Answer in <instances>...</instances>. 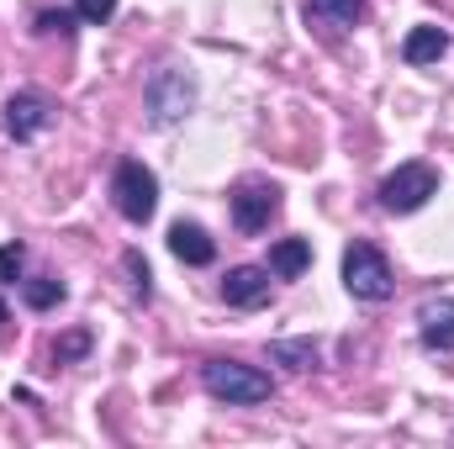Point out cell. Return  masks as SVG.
Masks as SVG:
<instances>
[{
  "instance_id": "6da1fadb",
  "label": "cell",
  "mask_w": 454,
  "mask_h": 449,
  "mask_svg": "<svg viewBox=\"0 0 454 449\" xmlns=\"http://www.w3.org/2000/svg\"><path fill=\"white\" fill-rule=\"evenodd\" d=\"M201 386H207V397H217L227 407H248V402H264L275 391L270 375L243 365V359H207L201 365Z\"/></svg>"
},
{
  "instance_id": "7a4b0ae2",
  "label": "cell",
  "mask_w": 454,
  "mask_h": 449,
  "mask_svg": "<svg viewBox=\"0 0 454 449\" xmlns=\"http://www.w3.org/2000/svg\"><path fill=\"white\" fill-rule=\"evenodd\" d=\"M343 286H348V296H359V302H386V296L396 291L391 264H386V254H380L375 243H348V248H343Z\"/></svg>"
},
{
  "instance_id": "3957f363",
  "label": "cell",
  "mask_w": 454,
  "mask_h": 449,
  "mask_svg": "<svg viewBox=\"0 0 454 449\" xmlns=\"http://www.w3.org/2000/svg\"><path fill=\"white\" fill-rule=\"evenodd\" d=\"M191 106H196V80H191V69L164 64V69L148 80V116H153V127H175L180 116H191Z\"/></svg>"
},
{
  "instance_id": "277c9868",
  "label": "cell",
  "mask_w": 454,
  "mask_h": 449,
  "mask_svg": "<svg viewBox=\"0 0 454 449\" xmlns=\"http://www.w3.org/2000/svg\"><path fill=\"white\" fill-rule=\"evenodd\" d=\"M112 201H116V212H121L127 223H148V217H153V207H159V180H153V169H148V164H137V159L116 164Z\"/></svg>"
},
{
  "instance_id": "5b68a950",
  "label": "cell",
  "mask_w": 454,
  "mask_h": 449,
  "mask_svg": "<svg viewBox=\"0 0 454 449\" xmlns=\"http://www.w3.org/2000/svg\"><path fill=\"white\" fill-rule=\"evenodd\" d=\"M428 196H439V169L434 164H402L380 180V207L386 212H418V207H428Z\"/></svg>"
},
{
  "instance_id": "8992f818",
  "label": "cell",
  "mask_w": 454,
  "mask_h": 449,
  "mask_svg": "<svg viewBox=\"0 0 454 449\" xmlns=\"http://www.w3.org/2000/svg\"><path fill=\"white\" fill-rule=\"evenodd\" d=\"M275 212H280V191L275 185H264V180L238 185V196H232V223H238V232H264Z\"/></svg>"
},
{
  "instance_id": "52a82bcc",
  "label": "cell",
  "mask_w": 454,
  "mask_h": 449,
  "mask_svg": "<svg viewBox=\"0 0 454 449\" xmlns=\"http://www.w3.org/2000/svg\"><path fill=\"white\" fill-rule=\"evenodd\" d=\"M48 127H53V101H48V96L21 91V96L5 101V132H11V138H37V132H48Z\"/></svg>"
},
{
  "instance_id": "ba28073f",
  "label": "cell",
  "mask_w": 454,
  "mask_h": 449,
  "mask_svg": "<svg viewBox=\"0 0 454 449\" xmlns=\"http://www.w3.org/2000/svg\"><path fill=\"white\" fill-rule=\"evenodd\" d=\"M270 291H275L270 264H238V270H227V280H223L227 307H264Z\"/></svg>"
},
{
  "instance_id": "9c48e42d",
  "label": "cell",
  "mask_w": 454,
  "mask_h": 449,
  "mask_svg": "<svg viewBox=\"0 0 454 449\" xmlns=\"http://www.w3.org/2000/svg\"><path fill=\"white\" fill-rule=\"evenodd\" d=\"M418 334H423L428 349L450 354V349H454V302H450V296H439V302H423V307H418Z\"/></svg>"
},
{
  "instance_id": "30bf717a",
  "label": "cell",
  "mask_w": 454,
  "mask_h": 449,
  "mask_svg": "<svg viewBox=\"0 0 454 449\" xmlns=\"http://www.w3.org/2000/svg\"><path fill=\"white\" fill-rule=\"evenodd\" d=\"M169 254H175L180 264H212V259H217V243L207 238V227L175 223L169 227Z\"/></svg>"
},
{
  "instance_id": "8fae6325",
  "label": "cell",
  "mask_w": 454,
  "mask_h": 449,
  "mask_svg": "<svg viewBox=\"0 0 454 449\" xmlns=\"http://www.w3.org/2000/svg\"><path fill=\"white\" fill-rule=\"evenodd\" d=\"M364 16V0H307V21L323 32H348Z\"/></svg>"
},
{
  "instance_id": "7c38bea8",
  "label": "cell",
  "mask_w": 454,
  "mask_h": 449,
  "mask_svg": "<svg viewBox=\"0 0 454 449\" xmlns=\"http://www.w3.org/2000/svg\"><path fill=\"white\" fill-rule=\"evenodd\" d=\"M450 53V32L444 27H412L407 43H402V59L407 64H439Z\"/></svg>"
},
{
  "instance_id": "4fadbf2b",
  "label": "cell",
  "mask_w": 454,
  "mask_h": 449,
  "mask_svg": "<svg viewBox=\"0 0 454 449\" xmlns=\"http://www.w3.org/2000/svg\"><path fill=\"white\" fill-rule=\"evenodd\" d=\"M307 264H312V243L307 238H280L270 248V275H280V280H296Z\"/></svg>"
},
{
  "instance_id": "5bb4252c",
  "label": "cell",
  "mask_w": 454,
  "mask_h": 449,
  "mask_svg": "<svg viewBox=\"0 0 454 449\" xmlns=\"http://www.w3.org/2000/svg\"><path fill=\"white\" fill-rule=\"evenodd\" d=\"M270 354H275L280 365H291V370H317V359H323L317 338H275Z\"/></svg>"
},
{
  "instance_id": "9a60e30c",
  "label": "cell",
  "mask_w": 454,
  "mask_h": 449,
  "mask_svg": "<svg viewBox=\"0 0 454 449\" xmlns=\"http://www.w3.org/2000/svg\"><path fill=\"white\" fill-rule=\"evenodd\" d=\"M59 302H64V286H59L53 275H43V280H27V307L48 312V307H59Z\"/></svg>"
},
{
  "instance_id": "2e32d148",
  "label": "cell",
  "mask_w": 454,
  "mask_h": 449,
  "mask_svg": "<svg viewBox=\"0 0 454 449\" xmlns=\"http://www.w3.org/2000/svg\"><path fill=\"white\" fill-rule=\"evenodd\" d=\"M121 264H127V275H132V291L148 302V296H153V275H148V259H143L137 248H127V259H121Z\"/></svg>"
},
{
  "instance_id": "e0dca14e",
  "label": "cell",
  "mask_w": 454,
  "mask_h": 449,
  "mask_svg": "<svg viewBox=\"0 0 454 449\" xmlns=\"http://www.w3.org/2000/svg\"><path fill=\"white\" fill-rule=\"evenodd\" d=\"M21 264H27V254H21V243H5V248H0V286H11V280H21Z\"/></svg>"
},
{
  "instance_id": "ac0fdd59",
  "label": "cell",
  "mask_w": 454,
  "mask_h": 449,
  "mask_svg": "<svg viewBox=\"0 0 454 449\" xmlns=\"http://www.w3.org/2000/svg\"><path fill=\"white\" fill-rule=\"evenodd\" d=\"M85 349H90V338H85V334H69V338H59V343H53V359L64 365V359H80Z\"/></svg>"
},
{
  "instance_id": "d6986e66",
  "label": "cell",
  "mask_w": 454,
  "mask_h": 449,
  "mask_svg": "<svg viewBox=\"0 0 454 449\" xmlns=\"http://www.w3.org/2000/svg\"><path fill=\"white\" fill-rule=\"evenodd\" d=\"M74 11H80L85 21H112V16H116V0H74Z\"/></svg>"
},
{
  "instance_id": "ffe728a7",
  "label": "cell",
  "mask_w": 454,
  "mask_h": 449,
  "mask_svg": "<svg viewBox=\"0 0 454 449\" xmlns=\"http://www.w3.org/2000/svg\"><path fill=\"white\" fill-rule=\"evenodd\" d=\"M37 32H48V37H53V32H59V37H69L74 27H69V16H64V11H43V16H37Z\"/></svg>"
},
{
  "instance_id": "44dd1931",
  "label": "cell",
  "mask_w": 454,
  "mask_h": 449,
  "mask_svg": "<svg viewBox=\"0 0 454 449\" xmlns=\"http://www.w3.org/2000/svg\"><path fill=\"white\" fill-rule=\"evenodd\" d=\"M0 323H5V302H0Z\"/></svg>"
}]
</instances>
